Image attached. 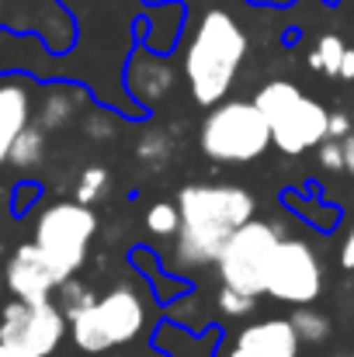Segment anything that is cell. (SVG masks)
<instances>
[{
    "label": "cell",
    "instance_id": "1",
    "mask_svg": "<svg viewBox=\"0 0 354 357\" xmlns=\"http://www.w3.org/2000/svg\"><path fill=\"white\" fill-rule=\"evenodd\" d=\"M181 229L174 236L177 274L216 267L239 226L257 219V198L239 184H188L177 195Z\"/></svg>",
    "mask_w": 354,
    "mask_h": 357
},
{
    "label": "cell",
    "instance_id": "2",
    "mask_svg": "<svg viewBox=\"0 0 354 357\" xmlns=\"http://www.w3.org/2000/svg\"><path fill=\"white\" fill-rule=\"evenodd\" d=\"M246 59V35L230 10H205L184 45V80L198 105L216 108L233 91L236 73Z\"/></svg>",
    "mask_w": 354,
    "mask_h": 357
},
{
    "label": "cell",
    "instance_id": "3",
    "mask_svg": "<svg viewBox=\"0 0 354 357\" xmlns=\"http://www.w3.org/2000/svg\"><path fill=\"white\" fill-rule=\"evenodd\" d=\"M149 326V295L139 284H115L70 319V340L84 354L128 347Z\"/></svg>",
    "mask_w": 354,
    "mask_h": 357
},
{
    "label": "cell",
    "instance_id": "4",
    "mask_svg": "<svg viewBox=\"0 0 354 357\" xmlns=\"http://www.w3.org/2000/svg\"><path fill=\"white\" fill-rule=\"evenodd\" d=\"M253 105L271 125V139L285 156H302L309 149H320V142L330 139V112L302 94L292 80H271L257 91Z\"/></svg>",
    "mask_w": 354,
    "mask_h": 357
},
{
    "label": "cell",
    "instance_id": "5",
    "mask_svg": "<svg viewBox=\"0 0 354 357\" xmlns=\"http://www.w3.org/2000/svg\"><path fill=\"white\" fill-rule=\"evenodd\" d=\"M271 125L253 101H223L202 121V153L216 163L246 167L271 149Z\"/></svg>",
    "mask_w": 354,
    "mask_h": 357
},
{
    "label": "cell",
    "instance_id": "6",
    "mask_svg": "<svg viewBox=\"0 0 354 357\" xmlns=\"http://www.w3.org/2000/svg\"><path fill=\"white\" fill-rule=\"evenodd\" d=\"M94 236H98V215H94V208L73 198V202H52V205H45L35 215L31 243L49 257V264L66 281V278H73L84 267Z\"/></svg>",
    "mask_w": 354,
    "mask_h": 357
},
{
    "label": "cell",
    "instance_id": "7",
    "mask_svg": "<svg viewBox=\"0 0 354 357\" xmlns=\"http://www.w3.org/2000/svg\"><path fill=\"white\" fill-rule=\"evenodd\" d=\"M281 239H285L281 229L267 219H250L246 226H239L216 264L219 281L243 295H253V298L264 295L267 271H271V260H274V250Z\"/></svg>",
    "mask_w": 354,
    "mask_h": 357
},
{
    "label": "cell",
    "instance_id": "8",
    "mask_svg": "<svg viewBox=\"0 0 354 357\" xmlns=\"http://www.w3.org/2000/svg\"><path fill=\"white\" fill-rule=\"evenodd\" d=\"M323 291V260L306 239L285 236L274 250L271 271H267V288L274 302L285 305H313Z\"/></svg>",
    "mask_w": 354,
    "mask_h": 357
},
{
    "label": "cell",
    "instance_id": "9",
    "mask_svg": "<svg viewBox=\"0 0 354 357\" xmlns=\"http://www.w3.org/2000/svg\"><path fill=\"white\" fill-rule=\"evenodd\" d=\"M70 333L66 312L49 298V302H21L10 298L0 309V340L24 347L38 357H49L59 351V344Z\"/></svg>",
    "mask_w": 354,
    "mask_h": 357
},
{
    "label": "cell",
    "instance_id": "10",
    "mask_svg": "<svg viewBox=\"0 0 354 357\" xmlns=\"http://www.w3.org/2000/svg\"><path fill=\"white\" fill-rule=\"evenodd\" d=\"M7 291L21 302H49L63 284V274L49 264V257L35 243H21L3 264Z\"/></svg>",
    "mask_w": 354,
    "mask_h": 357
},
{
    "label": "cell",
    "instance_id": "11",
    "mask_svg": "<svg viewBox=\"0 0 354 357\" xmlns=\"http://www.w3.org/2000/svg\"><path fill=\"white\" fill-rule=\"evenodd\" d=\"M35 87L21 73L0 77V167L10 163V149L28 125H35Z\"/></svg>",
    "mask_w": 354,
    "mask_h": 357
},
{
    "label": "cell",
    "instance_id": "12",
    "mask_svg": "<svg viewBox=\"0 0 354 357\" xmlns=\"http://www.w3.org/2000/svg\"><path fill=\"white\" fill-rule=\"evenodd\" d=\"M125 84H128V94L146 105V108H156L160 101H167L177 87V70L167 56H160L156 49H135L132 59H128V70H125Z\"/></svg>",
    "mask_w": 354,
    "mask_h": 357
},
{
    "label": "cell",
    "instance_id": "13",
    "mask_svg": "<svg viewBox=\"0 0 354 357\" xmlns=\"http://www.w3.org/2000/svg\"><path fill=\"white\" fill-rule=\"evenodd\" d=\"M299 333L292 319H260L236 333L226 357H299Z\"/></svg>",
    "mask_w": 354,
    "mask_h": 357
},
{
    "label": "cell",
    "instance_id": "14",
    "mask_svg": "<svg viewBox=\"0 0 354 357\" xmlns=\"http://www.w3.org/2000/svg\"><path fill=\"white\" fill-rule=\"evenodd\" d=\"M87 108V94L73 84H52L38 94L35 101V125L45 132H63L84 115Z\"/></svg>",
    "mask_w": 354,
    "mask_h": 357
},
{
    "label": "cell",
    "instance_id": "15",
    "mask_svg": "<svg viewBox=\"0 0 354 357\" xmlns=\"http://www.w3.org/2000/svg\"><path fill=\"white\" fill-rule=\"evenodd\" d=\"M219 333H195L191 326L181 323H163L153 333V347L163 357H216Z\"/></svg>",
    "mask_w": 354,
    "mask_h": 357
},
{
    "label": "cell",
    "instance_id": "16",
    "mask_svg": "<svg viewBox=\"0 0 354 357\" xmlns=\"http://www.w3.org/2000/svg\"><path fill=\"white\" fill-rule=\"evenodd\" d=\"M45 149H49V132L38 128V125H28V128L21 132V139L14 142V149H10V167H17V170H35V167H42Z\"/></svg>",
    "mask_w": 354,
    "mask_h": 357
},
{
    "label": "cell",
    "instance_id": "17",
    "mask_svg": "<svg viewBox=\"0 0 354 357\" xmlns=\"http://www.w3.org/2000/svg\"><path fill=\"white\" fill-rule=\"evenodd\" d=\"M292 326H295V333H299L302 344H323V340L330 337V330H334L330 319H327L323 312H316L313 305H295Z\"/></svg>",
    "mask_w": 354,
    "mask_h": 357
},
{
    "label": "cell",
    "instance_id": "18",
    "mask_svg": "<svg viewBox=\"0 0 354 357\" xmlns=\"http://www.w3.org/2000/svg\"><path fill=\"white\" fill-rule=\"evenodd\" d=\"M344 52H348V45H344L341 35H323L316 42V49L309 52V66L320 70V73H327V77H337L341 73V63H344Z\"/></svg>",
    "mask_w": 354,
    "mask_h": 357
},
{
    "label": "cell",
    "instance_id": "19",
    "mask_svg": "<svg viewBox=\"0 0 354 357\" xmlns=\"http://www.w3.org/2000/svg\"><path fill=\"white\" fill-rule=\"evenodd\" d=\"M94 298H98V295H94L84 281H77V274H73V278H66V281L56 288V305L66 312V319H73L77 312H84Z\"/></svg>",
    "mask_w": 354,
    "mask_h": 357
},
{
    "label": "cell",
    "instance_id": "20",
    "mask_svg": "<svg viewBox=\"0 0 354 357\" xmlns=\"http://www.w3.org/2000/svg\"><path fill=\"white\" fill-rule=\"evenodd\" d=\"M135 153H139V160H142L146 167H160V163L170 160L174 142H170V135H167L163 128H153V132H146V135L135 142Z\"/></svg>",
    "mask_w": 354,
    "mask_h": 357
},
{
    "label": "cell",
    "instance_id": "21",
    "mask_svg": "<svg viewBox=\"0 0 354 357\" xmlns=\"http://www.w3.org/2000/svg\"><path fill=\"white\" fill-rule=\"evenodd\" d=\"M146 229L153 233V236H177V229H181V208L177 205H170V202H156V205H149V212H146Z\"/></svg>",
    "mask_w": 354,
    "mask_h": 357
},
{
    "label": "cell",
    "instance_id": "22",
    "mask_svg": "<svg viewBox=\"0 0 354 357\" xmlns=\"http://www.w3.org/2000/svg\"><path fill=\"white\" fill-rule=\"evenodd\" d=\"M108 188H112L108 170H105V167H87V170L77 177V202L94 205V202H101V198L108 195Z\"/></svg>",
    "mask_w": 354,
    "mask_h": 357
},
{
    "label": "cell",
    "instance_id": "23",
    "mask_svg": "<svg viewBox=\"0 0 354 357\" xmlns=\"http://www.w3.org/2000/svg\"><path fill=\"white\" fill-rule=\"evenodd\" d=\"M216 305H219V312H223V316L239 319V316H250V312H253L257 298H253V295L236 291V288H230V284H223V288H219V295H216Z\"/></svg>",
    "mask_w": 354,
    "mask_h": 357
},
{
    "label": "cell",
    "instance_id": "24",
    "mask_svg": "<svg viewBox=\"0 0 354 357\" xmlns=\"http://www.w3.org/2000/svg\"><path fill=\"white\" fill-rule=\"evenodd\" d=\"M118 128V121L108 115V112H91L87 119H84V135L87 139H112Z\"/></svg>",
    "mask_w": 354,
    "mask_h": 357
},
{
    "label": "cell",
    "instance_id": "25",
    "mask_svg": "<svg viewBox=\"0 0 354 357\" xmlns=\"http://www.w3.org/2000/svg\"><path fill=\"white\" fill-rule=\"evenodd\" d=\"M320 167H323V170H348L344 142H341V139H327V142H320Z\"/></svg>",
    "mask_w": 354,
    "mask_h": 357
},
{
    "label": "cell",
    "instance_id": "26",
    "mask_svg": "<svg viewBox=\"0 0 354 357\" xmlns=\"http://www.w3.org/2000/svg\"><path fill=\"white\" fill-rule=\"evenodd\" d=\"M351 132H354V125L344 112H330V139H341V142H344Z\"/></svg>",
    "mask_w": 354,
    "mask_h": 357
},
{
    "label": "cell",
    "instance_id": "27",
    "mask_svg": "<svg viewBox=\"0 0 354 357\" xmlns=\"http://www.w3.org/2000/svg\"><path fill=\"white\" fill-rule=\"evenodd\" d=\"M341 264H344L348 271H354V229L348 233V239H344V246H341Z\"/></svg>",
    "mask_w": 354,
    "mask_h": 357
},
{
    "label": "cell",
    "instance_id": "28",
    "mask_svg": "<svg viewBox=\"0 0 354 357\" xmlns=\"http://www.w3.org/2000/svg\"><path fill=\"white\" fill-rule=\"evenodd\" d=\"M341 80H354V49L344 52V63H341V73H337Z\"/></svg>",
    "mask_w": 354,
    "mask_h": 357
},
{
    "label": "cell",
    "instance_id": "29",
    "mask_svg": "<svg viewBox=\"0 0 354 357\" xmlns=\"http://www.w3.org/2000/svg\"><path fill=\"white\" fill-rule=\"evenodd\" d=\"M0 357H38V354H31V351H24V347H14V344H3V340H0Z\"/></svg>",
    "mask_w": 354,
    "mask_h": 357
},
{
    "label": "cell",
    "instance_id": "30",
    "mask_svg": "<svg viewBox=\"0 0 354 357\" xmlns=\"http://www.w3.org/2000/svg\"><path fill=\"white\" fill-rule=\"evenodd\" d=\"M344 160H348V170L354 174V132L344 139Z\"/></svg>",
    "mask_w": 354,
    "mask_h": 357
},
{
    "label": "cell",
    "instance_id": "31",
    "mask_svg": "<svg viewBox=\"0 0 354 357\" xmlns=\"http://www.w3.org/2000/svg\"><path fill=\"white\" fill-rule=\"evenodd\" d=\"M3 291H7V278H3V267H0V309H3Z\"/></svg>",
    "mask_w": 354,
    "mask_h": 357
},
{
    "label": "cell",
    "instance_id": "32",
    "mask_svg": "<svg viewBox=\"0 0 354 357\" xmlns=\"http://www.w3.org/2000/svg\"><path fill=\"white\" fill-rule=\"evenodd\" d=\"M253 3H288V0H253Z\"/></svg>",
    "mask_w": 354,
    "mask_h": 357
},
{
    "label": "cell",
    "instance_id": "33",
    "mask_svg": "<svg viewBox=\"0 0 354 357\" xmlns=\"http://www.w3.org/2000/svg\"><path fill=\"white\" fill-rule=\"evenodd\" d=\"M146 357H163V354H160V351H156V354H146Z\"/></svg>",
    "mask_w": 354,
    "mask_h": 357
},
{
    "label": "cell",
    "instance_id": "34",
    "mask_svg": "<svg viewBox=\"0 0 354 357\" xmlns=\"http://www.w3.org/2000/svg\"><path fill=\"white\" fill-rule=\"evenodd\" d=\"M0 3H3V0H0Z\"/></svg>",
    "mask_w": 354,
    "mask_h": 357
}]
</instances>
